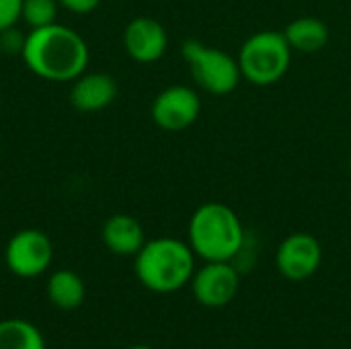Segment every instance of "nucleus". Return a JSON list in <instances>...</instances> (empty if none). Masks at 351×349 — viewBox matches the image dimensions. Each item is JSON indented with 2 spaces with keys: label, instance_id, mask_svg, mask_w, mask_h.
<instances>
[{
  "label": "nucleus",
  "instance_id": "obj_1",
  "mask_svg": "<svg viewBox=\"0 0 351 349\" xmlns=\"http://www.w3.org/2000/svg\"><path fill=\"white\" fill-rule=\"evenodd\" d=\"M21 58L39 78L49 82H74L88 66V45L74 29L53 23L31 29Z\"/></svg>",
  "mask_w": 351,
  "mask_h": 349
},
{
  "label": "nucleus",
  "instance_id": "obj_2",
  "mask_svg": "<svg viewBox=\"0 0 351 349\" xmlns=\"http://www.w3.org/2000/svg\"><path fill=\"white\" fill-rule=\"evenodd\" d=\"M187 243L195 257L204 261H237L247 234L239 214L220 202L202 204L189 218Z\"/></svg>",
  "mask_w": 351,
  "mask_h": 349
},
{
  "label": "nucleus",
  "instance_id": "obj_3",
  "mask_svg": "<svg viewBox=\"0 0 351 349\" xmlns=\"http://www.w3.org/2000/svg\"><path fill=\"white\" fill-rule=\"evenodd\" d=\"M134 272L146 290L154 294H173L191 282L195 272V253L185 241L158 237L146 241L136 253Z\"/></svg>",
  "mask_w": 351,
  "mask_h": 349
},
{
  "label": "nucleus",
  "instance_id": "obj_4",
  "mask_svg": "<svg viewBox=\"0 0 351 349\" xmlns=\"http://www.w3.org/2000/svg\"><path fill=\"white\" fill-rule=\"evenodd\" d=\"M292 53L284 31H257L239 49L241 76L255 86H271L288 74Z\"/></svg>",
  "mask_w": 351,
  "mask_h": 349
},
{
  "label": "nucleus",
  "instance_id": "obj_5",
  "mask_svg": "<svg viewBox=\"0 0 351 349\" xmlns=\"http://www.w3.org/2000/svg\"><path fill=\"white\" fill-rule=\"evenodd\" d=\"M181 53L197 86L210 95H230L243 80L237 58L220 47H212L197 39H189L183 43Z\"/></svg>",
  "mask_w": 351,
  "mask_h": 349
},
{
  "label": "nucleus",
  "instance_id": "obj_6",
  "mask_svg": "<svg viewBox=\"0 0 351 349\" xmlns=\"http://www.w3.org/2000/svg\"><path fill=\"white\" fill-rule=\"evenodd\" d=\"M53 259V247L45 232L25 228L12 234L4 249V263L16 278H37L47 272Z\"/></svg>",
  "mask_w": 351,
  "mask_h": 349
},
{
  "label": "nucleus",
  "instance_id": "obj_7",
  "mask_svg": "<svg viewBox=\"0 0 351 349\" xmlns=\"http://www.w3.org/2000/svg\"><path fill=\"white\" fill-rule=\"evenodd\" d=\"M189 284L193 298L204 309H224L239 294L241 272L232 261H204Z\"/></svg>",
  "mask_w": 351,
  "mask_h": 349
},
{
  "label": "nucleus",
  "instance_id": "obj_8",
  "mask_svg": "<svg viewBox=\"0 0 351 349\" xmlns=\"http://www.w3.org/2000/svg\"><path fill=\"white\" fill-rule=\"evenodd\" d=\"M202 113V99L195 88L171 84L160 91L150 107L152 121L165 132H183L191 128Z\"/></svg>",
  "mask_w": 351,
  "mask_h": 349
},
{
  "label": "nucleus",
  "instance_id": "obj_9",
  "mask_svg": "<svg viewBox=\"0 0 351 349\" xmlns=\"http://www.w3.org/2000/svg\"><path fill=\"white\" fill-rule=\"evenodd\" d=\"M323 263V247L311 232L288 234L276 251V267L290 282L311 280Z\"/></svg>",
  "mask_w": 351,
  "mask_h": 349
},
{
  "label": "nucleus",
  "instance_id": "obj_10",
  "mask_svg": "<svg viewBox=\"0 0 351 349\" xmlns=\"http://www.w3.org/2000/svg\"><path fill=\"white\" fill-rule=\"evenodd\" d=\"M169 45V35L162 23L152 16H136L125 25L123 47L128 56L138 64L158 62Z\"/></svg>",
  "mask_w": 351,
  "mask_h": 349
},
{
  "label": "nucleus",
  "instance_id": "obj_11",
  "mask_svg": "<svg viewBox=\"0 0 351 349\" xmlns=\"http://www.w3.org/2000/svg\"><path fill=\"white\" fill-rule=\"evenodd\" d=\"M117 97V82L105 72L80 74L70 88V103L82 113H93L109 107Z\"/></svg>",
  "mask_w": 351,
  "mask_h": 349
},
{
  "label": "nucleus",
  "instance_id": "obj_12",
  "mask_svg": "<svg viewBox=\"0 0 351 349\" xmlns=\"http://www.w3.org/2000/svg\"><path fill=\"white\" fill-rule=\"evenodd\" d=\"M103 243L105 247L121 257H136V253L144 247L146 234L142 224L130 214H115L107 218L103 224Z\"/></svg>",
  "mask_w": 351,
  "mask_h": 349
},
{
  "label": "nucleus",
  "instance_id": "obj_13",
  "mask_svg": "<svg viewBox=\"0 0 351 349\" xmlns=\"http://www.w3.org/2000/svg\"><path fill=\"white\" fill-rule=\"evenodd\" d=\"M284 37L292 51L317 53L329 43V27L319 16H298L290 21L284 29Z\"/></svg>",
  "mask_w": 351,
  "mask_h": 349
},
{
  "label": "nucleus",
  "instance_id": "obj_14",
  "mask_svg": "<svg viewBox=\"0 0 351 349\" xmlns=\"http://www.w3.org/2000/svg\"><path fill=\"white\" fill-rule=\"evenodd\" d=\"M86 288L82 278L72 269H58L47 280V298L60 311H76L82 306Z\"/></svg>",
  "mask_w": 351,
  "mask_h": 349
},
{
  "label": "nucleus",
  "instance_id": "obj_15",
  "mask_svg": "<svg viewBox=\"0 0 351 349\" xmlns=\"http://www.w3.org/2000/svg\"><path fill=\"white\" fill-rule=\"evenodd\" d=\"M0 349H47L43 333L25 319L0 321Z\"/></svg>",
  "mask_w": 351,
  "mask_h": 349
},
{
  "label": "nucleus",
  "instance_id": "obj_16",
  "mask_svg": "<svg viewBox=\"0 0 351 349\" xmlns=\"http://www.w3.org/2000/svg\"><path fill=\"white\" fill-rule=\"evenodd\" d=\"M58 0H23V12L21 19L31 29H41L47 25H53L58 19Z\"/></svg>",
  "mask_w": 351,
  "mask_h": 349
},
{
  "label": "nucleus",
  "instance_id": "obj_17",
  "mask_svg": "<svg viewBox=\"0 0 351 349\" xmlns=\"http://www.w3.org/2000/svg\"><path fill=\"white\" fill-rule=\"evenodd\" d=\"M25 41H27V35L16 27H8V29L0 31V51L6 56L23 53Z\"/></svg>",
  "mask_w": 351,
  "mask_h": 349
},
{
  "label": "nucleus",
  "instance_id": "obj_18",
  "mask_svg": "<svg viewBox=\"0 0 351 349\" xmlns=\"http://www.w3.org/2000/svg\"><path fill=\"white\" fill-rule=\"evenodd\" d=\"M23 0H0V31L14 27L21 21Z\"/></svg>",
  "mask_w": 351,
  "mask_h": 349
},
{
  "label": "nucleus",
  "instance_id": "obj_19",
  "mask_svg": "<svg viewBox=\"0 0 351 349\" xmlns=\"http://www.w3.org/2000/svg\"><path fill=\"white\" fill-rule=\"evenodd\" d=\"M60 6H64L66 10L70 12H76V14H86V12H93L101 0H58Z\"/></svg>",
  "mask_w": 351,
  "mask_h": 349
},
{
  "label": "nucleus",
  "instance_id": "obj_20",
  "mask_svg": "<svg viewBox=\"0 0 351 349\" xmlns=\"http://www.w3.org/2000/svg\"><path fill=\"white\" fill-rule=\"evenodd\" d=\"M128 349H152L150 346H132V348H128Z\"/></svg>",
  "mask_w": 351,
  "mask_h": 349
},
{
  "label": "nucleus",
  "instance_id": "obj_21",
  "mask_svg": "<svg viewBox=\"0 0 351 349\" xmlns=\"http://www.w3.org/2000/svg\"><path fill=\"white\" fill-rule=\"evenodd\" d=\"M350 175H351V156H350Z\"/></svg>",
  "mask_w": 351,
  "mask_h": 349
},
{
  "label": "nucleus",
  "instance_id": "obj_22",
  "mask_svg": "<svg viewBox=\"0 0 351 349\" xmlns=\"http://www.w3.org/2000/svg\"><path fill=\"white\" fill-rule=\"evenodd\" d=\"M0 56H2V51H0Z\"/></svg>",
  "mask_w": 351,
  "mask_h": 349
}]
</instances>
